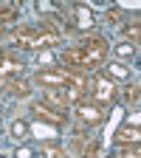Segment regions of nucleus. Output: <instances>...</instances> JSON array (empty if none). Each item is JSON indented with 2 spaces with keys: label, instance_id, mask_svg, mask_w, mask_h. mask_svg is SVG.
<instances>
[{
  "label": "nucleus",
  "instance_id": "4468645a",
  "mask_svg": "<svg viewBox=\"0 0 141 158\" xmlns=\"http://www.w3.org/2000/svg\"><path fill=\"white\" fill-rule=\"evenodd\" d=\"M17 20V9L14 6H0V26L3 23H14Z\"/></svg>",
  "mask_w": 141,
  "mask_h": 158
},
{
  "label": "nucleus",
  "instance_id": "f8f14e48",
  "mask_svg": "<svg viewBox=\"0 0 141 158\" xmlns=\"http://www.w3.org/2000/svg\"><path fill=\"white\" fill-rule=\"evenodd\" d=\"M116 141H122V144H138V130L133 127H122V130H118L116 133Z\"/></svg>",
  "mask_w": 141,
  "mask_h": 158
},
{
  "label": "nucleus",
  "instance_id": "aec40b11",
  "mask_svg": "<svg viewBox=\"0 0 141 158\" xmlns=\"http://www.w3.org/2000/svg\"><path fill=\"white\" fill-rule=\"evenodd\" d=\"M118 54H122V56H130V54H133V45H122V48H118Z\"/></svg>",
  "mask_w": 141,
  "mask_h": 158
},
{
  "label": "nucleus",
  "instance_id": "6e6552de",
  "mask_svg": "<svg viewBox=\"0 0 141 158\" xmlns=\"http://www.w3.org/2000/svg\"><path fill=\"white\" fill-rule=\"evenodd\" d=\"M31 110L37 113V118H45V122H51V124H62L65 118H68L59 107H51V105H43V102H37Z\"/></svg>",
  "mask_w": 141,
  "mask_h": 158
},
{
  "label": "nucleus",
  "instance_id": "39448f33",
  "mask_svg": "<svg viewBox=\"0 0 141 158\" xmlns=\"http://www.w3.org/2000/svg\"><path fill=\"white\" fill-rule=\"evenodd\" d=\"M90 96H93V102H96V105H110L113 99L118 96L116 82H113L107 73H96V76H93V82H90Z\"/></svg>",
  "mask_w": 141,
  "mask_h": 158
},
{
  "label": "nucleus",
  "instance_id": "2eb2a0df",
  "mask_svg": "<svg viewBox=\"0 0 141 158\" xmlns=\"http://www.w3.org/2000/svg\"><path fill=\"white\" fill-rule=\"evenodd\" d=\"M138 155H141L138 144H127V147H122V158H138Z\"/></svg>",
  "mask_w": 141,
  "mask_h": 158
},
{
  "label": "nucleus",
  "instance_id": "423d86ee",
  "mask_svg": "<svg viewBox=\"0 0 141 158\" xmlns=\"http://www.w3.org/2000/svg\"><path fill=\"white\" fill-rule=\"evenodd\" d=\"M71 147H73V155L76 158H93L99 152V141H96L93 135H85V133H76L73 141H71Z\"/></svg>",
  "mask_w": 141,
  "mask_h": 158
},
{
  "label": "nucleus",
  "instance_id": "9b49d317",
  "mask_svg": "<svg viewBox=\"0 0 141 158\" xmlns=\"http://www.w3.org/2000/svg\"><path fill=\"white\" fill-rule=\"evenodd\" d=\"M73 14H76V26L79 28H90L93 26V14L85 6H73Z\"/></svg>",
  "mask_w": 141,
  "mask_h": 158
},
{
  "label": "nucleus",
  "instance_id": "ddd939ff",
  "mask_svg": "<svg viewBox=\"0 0 141 158\" xmlns=\"http://www.w3.org/2000/svg\"><path fill=\"white\" fill-rule=\"evenodd\" d=\"M43 158H68V152L62 147H56V144H45L43 147Z\"/></svg>",
  "mask_w": 141,
  "mask_h": 158
},
{
  "label": "nucleus",
  "instance_id": "f257e3e1",
  "mask_svg": "<svg viewBox=\"0 0 141 158\" xmlns=\"http://www.w3.org/2000/svg\"><path fill=\"white\" fill-rule=\"evenodd\" d=\"M105 59H107V43L102 37H90L85 43L62 51V65L73 73H82V76H85V71L99 68Z\"/></svg>",
  "mask_w": 141,
  "mask_h": 158
},
{
  "label": "nucleus",
  "instance_id": "f3484780",
  "mask_svg": "<svg viewBox=\"0 0 141 158\" xmlns=\"http://www.w3.org/2000/svg\"><path fill=\"white\" fill-rule=\"evenodd\" d=\"M124 99H127V102H138V85H130L124 90Z\"/></svg>",
  "mask_w": 141,
  "mask_h": 158
},
{
  "label": "nucleus",
  "instance_id": "dca6fc26",
  "mask_svg": "<svg viewBox=\"0 0 141 158\" xmlns=\"http://www.w3.org/2000/svg\"><path fill=\"white\" fill-rule=\"evenodd\" d=\"M124 37H127V40H133V45H135V43H138V23L127 26V28H124Z\"/></svg>",
  "mask_w": 141,
  "mask_h": 158
},
{
  "label": "nucleus",
  "instance_id": "f03ea898",
  "mask_svg": "<svg viewBox=\"0 0 141 158\" xmlns=\"http://www.w3.org/2000/svg\"><path fill=\"white\" fill-rule=\"evenodd\" d=\"M62 40V31L54 26V20H43V28H17L11 34V43L17 48H48V45H56Z\"/></svg>",
  "mask_w": 141,
  "mask_h": 158
},
{
  "label": "nucleus",
  "instance_id": "a211bd4d",
  "mask_svg": "<svg viewBox=\"0 0 141 158\" xmlns=\"http://www.w3.org/2000/svg\"><path fill=\"white\" fill-rule=\"evenodd\" d=\"M107 76H110V79H113V76H127V68H124V65H110V73H107Z\"/></svg>",
  "mask_w": 141,
  "mask_h": 158
},
{
  "label": "nucleus",
  "instance_id": "6ab92c4d",
  "mask_svg": "<svg viewBox=\"0 0 141 158\" xmlns=\"http://www.w3.org/2000/svg\"><path fill=\"white\" fill-rule=\"evenodd\" d=\"M11 133H14V138H23V133H26V124H23V122H17V124L11 127Z\"/></svg>",
  "mask_w": 141,
  "mask_h": 158
},
{
  "label": "nucleus",
  "instance_id": "412c9836",
  "mask_svg": "<svg viewBox=\"0 0 141 158\" xmlns=\"http://www.w3.org/2000/svg\"><path fill=\"white\" fill-rule=\"evenodd\" d=\"M0 34H3V26H0Z\"/></svg>",
  "mask_w": 141,
  "mask_h": 158
},
{
  "label": "nucleus",
  "instance_id": "7ed1b4c3",
  "mask_svg": "<svg viewBox=\"0 0 141 158\" xmlns=\"http://www.w3.org/2000/svg\"><path fill=\"white\" fill-rule=\"evenodd\" d=\"M34 82L43 85V88L68 90V93H73L76 99L82 96V90H85V85H88L82 73H73V71H68V68H45V71H39V73L34 76Z\"/></svg>",
  "mask_w": 141,
  "mask_h": 158
},
{
  "label": "nucleus",
  "instance_id": "20e7f679",
  "mask_svg": "<svg viewBox=\"0 0 141 158\" xmlns=\"http://www.w3.org/2000/svg\"><path fill=\"white\" fill-rule=\"evenodd\" d=\"M73 113H76V122L88 124V127H96V124L105 122V110H102V105H96L93 99H76Z\"/></svg>",
  "mask_w": 141,
  "mask_h": 158
},
{
  "label": "nucleus",
  "instance_id": "1a4fd4ad",
  "mask_svg": "<svg viewBox=\"0 0 141 158\" xmlns=\"http://www.w3.org/2000/svg\"><path fill=\"white\" fill-rule=\"evenodd\" d=\"M45 99H48L51 107H59V110H65L68 105L76 102L73 93H68V90H56V88H45Z\"/></svg>",
  "mask_w": 141,
  "mask_h": 158
},
{
  "label": "nucleus",
  "instance_id": "0eeeda50",
  "mask_svg": "<svg viewBox=\"0 0 141 158\" xmlns=\"http://www.w3.org/2000/svg\"><path fill=\"white\" fill-rule=\"evenodd\" d=\"M23 68L26 65H23L20 56H14L9 51H0V82H3V79H11V76H20Z\"/></svg>",
  "mask_w": 141,
  "mask_h": 158
},
{
  "label": "nucleus",
  "instance_id": "9d476101",
  "mask_svg": "<svg viewBox=\"0 0 141 158\" xmlns=\"http://www.w3.org/2000/svg\"><path fill=\"white\" fill-rule=\"evenodd\" d=\"M3 90H6L9 96H14V99H26V96L31 93L28 82H23V79H3Z\"/></svg>",
  "mask_w": 141,
  "mask_h": 158
}]
</instances>
